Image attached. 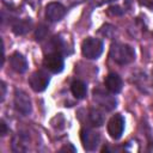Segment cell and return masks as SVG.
I'll return each instance as SVG.
<instances>
[{"instance_id":"1","label":"cell","mask_w":153,"mask_h":153,"mask_svg":"<svg viewBox=\"0 0 153 153\" xmlns=\"http://www.w3.org/2000/svg\"><path fill=\"white\" fill-rule=\"evenodd\" d=\"M110 57L120 65H127L135 59V53L133 48L127 44L115 43L110 48Z\"/></svg>"},{"instance_id":"2","label":"cell","mask_w":153,"mask_h":153,"mask_svg":"<svg viewBox=\"0 0 153 153\" xmlns=\"http://www.w3.org/2000/svg\"><path fill=\"white\" fill-rule=\"evenodd\" d=\"M81 53L86 59H97L103 53V43L97 38H86L81 44Z\"/></svg>"},{"instance_id":"3","label":"cell","mask_w":153,"mask_h":153,"mask_svg":"<svg viewBox=\"0 0 153 153\" xmlns=\"http://www.w3.org/2000/svg\"><path fill=\"white\" fill-rule=\"evenodd\" d=\"M49 80H50L49 75L44 71H36L35 73L31 74L29 82H30L31 88L35 92H42L49 85Z\"/></svg>"},{"instance_id":"4","label":"cell","mask_w":153,"mask_h":153,"mask_svg":"<svg viewBox=\"0 0 153 153\" xmlns=\"http://www.w3.org/2000/svg\"><path fill=\"white\" fill-rule=\"evenodd\" d=\"M14 106H16L17 111L23 114V115H29L31 112V109H32L31 100L24 91L16 90V92H14Z\"/></svg>"},{"instance_id":"5","label":"cell","mask_w":153,"mask_h":153,"mask_svg":"<svg viewBox=\"0 0 153 153\" xmlns=\"http://www.w3.org/2000/svg\"><path fill=\"white\" fill-rule=\"evenodd\" d=\"M124 129V118L121 115H115L110 118V121L108 122V133L109 135L117 140L122 136Z\"/></svg>"},{"instance_id":"6","label":"cell","mask_w":153,"mask_h":153,"mask_svg":"<svg viewBox=\"0 0 153 153\" xmlns=\"http://www.w3.org/2000/svg\"><path fill=\"white\" fill-rule=\"evenodd\" d=\"M66 14V8L60 2H50L45 7V18L49 22H59Z\"/></svg>"},{"instance_id":"7","label":"cell","mask_w":153,"mask_h":153,"mask_svg":"<svg viewBox=\"0 0 153 153\" xmlns=\"http://www.w3.org/2000/svg\"><path fill=\"white\" fill-rule=\"evenodd\" d=\"M80 139L84 148L87 151L96 149L99 143V135L91 129H82L80 133Z\"/></svg>"},{"instance_id":"8","label":"cell","mask_w":153,"mask_h":153,"mask_svg":"<svg viewBox=\"0 0 153 153\" xmlns=\"http://www.w3.org/2000/svg\"><path fill=\"white\" fill-rule=\"evenodd\" d=\"M44 66L51 73H60L63 69V57L59 53L48 54L44 57Z\"/></svg>"},{"instance_id":"9","label":"cell","mask_w":153,"mask_h":153,"mask_svg":"<svg viewBox=\"0 0 153 153\" xmlns=\"http://www.w3.org/2000/svg\"><path fill=\"white\" fill-rule=\"evenodd\" d=\"M10 63L13 71L17 73H24L27 69V61L26 59L20 54V53H13L12 56L10 57Z\"/></svg>"},{"instance_id":"10","label":"cell","mask_w":153,"mask_h":153,"mask_svg":"<svg viewBox=\"0 0 153 153\" xmlns=\"http://www.w3.org/2000/svg\"><path fill=\"white\" fill-rule=\"evenodd\" d=\"M105 86L111 93H118L122 90V79L117 74L110 73L105 78Z\"/></svg>"},{"instance_id":"11","label":"cell","mask_w":153,"mask_h":153,"mask_svg":"<svg viewBox=\"0 0 153 153\" xmlns=\"http://www.w3.org/2000/svg\"><path fill=\"white\" fill-rule=\"evenodd\" d=\"M71 91L75 98L80 99V98H84L86 96L87 88H86L85 82H82L81 80H74L71 85Z\"/></svg>"},{"instance_id":"12","label":"cell","mask_w":153,"mask_h":153,"mask_svg":"<svg viewBox=\"0 0 153 153\" xmlns=\"http://www.w3.org/2000/svg\"><path fill=\"white\" fill-rule=\"evenodd\" d=\"M31 27V23L27 20H18L16 24H13L12 30L16 35H24L26 33Z\"/></svg>"},{"instance_id":"13","label":"cell","mask_w":153,"mask_h":153,"mask_svg":"<svg viewBox=\"0 0 153 153\" xmlns=\"http://www.w3.org/2000/svg\"><path fill=\"white\" fill-rule=\"evenodd\" d=\"M90 120L93 123V126H100L103 123V115L98 110H91L90 112Z\"/></svg>"},{"instance_id":"14","label":"cell","mask_w":153,"mask_h":153,"mask_svg":"<svg viewBox=\"0 0 153 153\" xmlns=\"http://www.w3.org/2000/svg\"><path fill=\"white\" fill-rule=\"evenodd\" d=\"M45 32H47L45 27H44V26H41V27H39V29L36 31V37H37V39H42V38L44 37Z\"/></svg>"},{"instance_id":"15","label":"cell","mask_w":153,"mask_h":153,"mask_svg":"<svg viewBox=\"0 0 153 153\" xmlns=\"http://www.w3.org/2000/svg\"><path fill=\"white\" fill-rule=\"evenodd\" d=\"M0 127H1V131H0V134H1V136H5V135L7 134V127H6V123H5L4 121H1Z\"/></svg>"},{"instance_id":"16","label":"cell","mask_w":153,"mask_h":153,"mask_svg":"<svg viewBox=\"0 0 153 153\" xmlns=\"http://www.w3.org/2000/svg\"><path fill=\"white\" fill-rule=\"evenodd\" d=\"M141 5L147 6V7H153V0H139Z\"/></svg>"},{"instance_id":"17","label":"cell","mask_w":153,"mask_h":153,"mask_svg":"<svg viewBox=\"0 0 153 153\" xmlns=\"http://www.w3.org/2000/svg\"><path fill=\"white\" fill-rule=\"evenodd\" d=\"M4 97H5V84L1 82V100H4Z\"/></svg>"},{"instance_id":"18","label":"cell","mask_w":153,"mask_h":153,"mask_svg":"<svg viewBox=\"0 0 153 153\" xmlns=\"http://www.w3.org/2000/svg\"><path fill=\"white\" fill-rule=\"evenodd\" d=\"M72 4H78V2H81V1H84V0H69Z\"/></svg>"},{"instance_id":"19","label":"cell","mask_w":153,"mask_h":153,"mask_svg":"<svg viewBox=\"0 0 153 153\" xmlns=\"http://www.w3.org/2000/svg\"><path fill=\"white\" fill-rule=\"evenodd\" d=\"M67 149H68V148H67V146H66V147H63L61 151H67ZM71 149H74V151H75V148H74V147H71Z\"/></svg>"}]
</instances>
